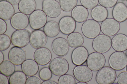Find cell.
I'll use <instances>...</instances> for the list:
<instances>
[{
    "label": "cell",
    "instance_id": "7402d4cb",
    "mask_svg": "<svg viewBox=\"0 0 127 84\" xmlns=\"http://www.w3.org/2000/svg\"><path fill=\"white\" fill-rule=\"evenodd\" d=\"M71 17L78 23L84 22L88 18L89 12L87 9L82 5L76 6L72 10Z\"/></svg>",
    "mask_w": 127,
    "mask_h": 84
},
{
    "label": "cell",
    "instance_id": "c3c4849f",
    "mask_svg": "<svg viewBox=\"0 0 127 84\" xmlns=\"http://www.w3.org/2000/svg\"><path fill=\"white\" fill-rule=\"evenodd\" d=\"M122 0V1H125V0Z\"/></svg>",
    "mask_w": 127,
    "mask_h": 84
},
{
    "label": "cell",
    "instance_id": "7c38bea8",
    "mask_svg": "<svg viewBox=\"0 0 127 84\" xmlns=\"http://www.w3.org/2000/svg\"><path fill=\"white\" fill-rule=\"evenodd\" d=\"M47 36L44 31L40 29L35 30L30 34V44L35 49L44 47L47 43Z\"/></svg>",
    "mask_w": 127,
    "mask_h": 84
},
{
    "label": "cell",
    "instance_id": "f35d334b",
    "mask_svg": "<svg viewBox=\"0 0 127 84\" xmlns=\"http://www.w3.org/2000/svg\"><path fill=\"white\" fill-rule=\"evenodd\" d=\"M0 84H9V80L7 76L1 73L0 74Z\"/></svg>",
    "mask_w": 127,
    "mask_h": 84
},
{
    "label": "cell",
    "instance_id": "ffe728a7",
    "mask_svg": "<svg viewBox=\"0 0 127 84\" xmlns=\"http://www.w3.org/2000/svg\"><path fill=\"white\" fill-rule=\"evenodd\" d=\"M112 46L117 51H124L127 50V36L123 34H116L112 40Z\"/></svg>",
    "mask_w": 127,
    "mask_h": 84
},
{
    "label": "cell",
    "instance_id": "8992f818",
    "mask_svg": "<svg viewBox=\"0 0 127 84\" xmlns=\"http://www.w3.org/2000/svg\"><path fill=\"white\" fill-rule=\"evenodd\" d=\"M30 33L27 30H17L11 36V43L14 46L21 48L25 47L30 42Z\"/></svg>",
    "mask_w": 127,
    "mask_h": 84
},
{
    "label": "cell",
    "instance_id": "4dcf8cb0",
    "mask_svg": "<svg viewBox=\"0 0 127 84\" xmlns=\"http://www.w3.org/2000/svg\"><path fill=\"white\" fill-rule=\"evenodd\" d=\"M11 39L7 35L3 34L0 35V51H3L7 49L10 46Z\"/></svg>",
    "mask_w": 127,
    "mask_h": 84
},
{
    "label": "cell",
    "instance_id": "d6a6232c",
    "mask_svg": "<svg viewBox=\"0 0 127 84\" xmlns=\"http://www.w3.org/2000/svg\"><path fill=\"white\" fill-rule=\"evenodd\" d=\"M52 73L49 68L45 67L40 70L39 76L40 79L44 81L51 79L52 77Z\"/></svg>",
    "mask_w": 127,
    "mask_h": 84
},
{
    "label": "cell",
    "instance_id": "3957f363",
    "mask_svg": "<svg viewBox=\"0 0 127 84\" xmlns=\"http://www.w3.org/2000/svg\"><path fill=\"white\" fill-rule=\"evenodd\" d=\"M83 35L87 38H94L99 35L101 31L100 26L98 22L93 19L86 20L81 27Z\"/></svg>",
    "mask_w": 127,
    "mask_h": 84
},
{
    "label": "cell",
    "instance_id": "5bb4252c",
    "mask_svg": "<svg viewBox=\"0 0 127 84\" xmlns=\"http://www.w3.org/2000/svg\"><path fill=\"white\" fill-rule=\"evenodd\" d=\"M52 54L48 48L43 47L37 49L33 54L34 60L39 65L45 66L51 61Z\"/></svg>",
    "mask_w": 127,
    "mask_h": 84
},
{
    "label": "cell",
    "instance_id": "f6af8a7d",
    "mask_svg": "<svg viewBox=\"0 0 127 84\" xmlns=\"http://www.w3.org/2000/svg\"><path fill=\"white\" fill-rule=\"evenodd\" d=\"M126 71H127V66H126Z\"/></svg>",
    "mask_w": 127,
    "mask_h": 84
},
{
    "label": "cell",
    "instance_id": "8d00e7d4",
    "mask_svg": "<svg viewBox=\"0 0 127 84\" xmlns=\"http://www.w3.org/2000/svg\"><path fill=\"white\" fill-rule=\"evenodd\" d=\"M41 82L37 77L32 76H30L27 79L25 84H41Z\"/></svg>",
    "mask_w": 127,
    "mask_h": 84
},
{
    "label": "cell",
    "instance_id": "d6986e66",
    "mask_svg": "<svg viewBox=\"0 0 127 84\" xmlns=\"http://www.w3.org/2000/svg\"><path fill=\"white\" fill-rule=\"evenodd\" d=\"M112 14L114 19L119 22H124L127 19V8L122 2L117 3L113 9Z\"/></svg>",
    "mask_w": 127,
    "mask_h": 84
},
{
    "label": "cell",
    "instance_id": "e0dca14e",
    "mask_svg": "<svg viewBox=\"0 0 127 84\" xmlns=\"http://www.w3.org/2000/svg\"><path fill=\"white\" fill-rule=\"evenodd\" d=\"M76 22L70 16H66L62 17L59 23L60 31L65 35L69 34L73 32L76 27Z\"/></svg>",
    "mask_w": 127,
    "mask_h": 84
},
{
    "label": "cell",
    "instance_id": "2e32d148",
    "mask_svg": "<svg viewBox=\"0 0 127 84\" xmlns=\"http://www.w3.org/2000/svg\"><path fill=\"white\" fill-rule=\"evenodd\" d=\"M89 55L88 50L84 46H81L75 48L71 54L72 63L76 66L82 65L87 61Z\"/></svg>",
    "mask_w": 127,
    "mask_h": 84
},
{
    "label": "cell",
    "instance_id": "cb8c5ba5",
    "mask_svg": "<svg viewBox=\"0 0 127 84\" xmlns=\"http://www.w3.org/2000/svg\"><path fill=\"white\" fill-rule=\"evenodd\" d=\"M36 7L34 0H21L18 5L19 11L26 15H30L35 10Z\"/></svg>",
    "mask_w": 127,
    "mask_h": 84
},
{
    "label": "cell",
    "instance_id": "8fae6325",
    "mask_svg": "<svg viewBox=\"0 0 127 84\" xmlns=\"http://www.w3.org/2000/svg\"><path fill=\"white\" fill-rule=\"evenodd\" d=\"M73 73L75 78L79 82L87 83L93 78L92 70L85 65L76 66L74 68Z\"/></svg>",
    "mask_w": 127,
    "mask_h": 84
},
{
    "label": "cell",
    "instance_id": "9c48e42d",
    "mask_svg": "<svg viewBox=\"0 0 127 84\" xmlns=\"http://www.w3.org/2000/svg\"><path fill=\"white\" fill-rule=\"evenodd\" d=\"M42 7L46 16L51 18L59 17L62 11L59 3L56 0H43Z\"/></svg>",
    "mask_w": 127,
    "mask_h": 84
},
{
    "label": "cell",
    "instance_id": "f546056e",
    "mask_svg": "<svg viewBox=\"0 0 127 84\" xmlns=\"http://www.w3.org/2000/svg\"><path fill=\"white\" fill-rule=\"evenodd\" d=\"M78 0H59V3L62 10L64 11H70L76 6Z\"/></svg>",
    "mask_w": 127,
    "mask_h": 84
},
{
    "label": "cell",
    "instance_id": "7dc6e473",
    "mask_svg": "<svg viewBox=\"0 0 127 84\" xmlns=\"http://www.w3.org/2000/svg\"><path fill=\"white\" fill-rule=\"evenodd\" d=\"M118 83H113V84H117Z\"/></svg>",
    "mask_w": 127,
    "mask_h": 84
},
{
    "label": "cell",
    "instance_id": "9a60e30c",
    "mask_svg": "<svg viewBox=\"0 0 127 84\" xmlns=\"http://www.w3.org/2000/svg\"><path fill=\"white\" fill-rule=\"evenodd\" d=\"M8 58L9 60L15 65L19 66L26 60V54L21 48L14 46L9 50Z\"/></svg>",
    "mask_w": 127,
    "mask_h": 84
},
{
    "label": "cell",
    "instance_id": "ee69618b",
    "mask_svg": "<svg viewBox=\"0 0 127 84\" xmlns=\"http://www.w3.org/2000/svg\"><path fill=\"white\" fill-rule=\"evenodd\" d=\"M126 5L127 8V0H126Z\"/></svg>",
    "mask_w": 127,
    "mask_h": 84
},
{
    "label": "cell",
    "instance_id": "bcb514c9",
    "mask_svg": "<svg viewBox=\"0 0 127 84\" xmlns=\"http://www.w3.org/2000/svg\"><path fill=\"white\" fill-rule=\"evenodd\" d=\"M127 51H126V55H127Z\"/></svg>",
    "mask_w": 127,
    "mask_h": 84
},
{
    "label": "cell",
    "instance_id": "7bdbcfd3",
    "mask_svg": "<svg viewBox=\"0 0 127 84\" xmlns=\"http://www.w3.org/2000/svg\"><path fill=\"white\" fill-rule=\"evenodd\" d=\"M76 84H88L87 83H85L82 82H79L76 83Z\"/></svg>",
    "mask_w": 127,
    "mask_h": 84
},
{
    "label": "cell",
    "instance_id": "ba28073f",
    "mask_svg": "<svg viewBox=\"0 0 127 84\" xmlns=\"http://www.w3.org/2000/svg\"><path fill=\"white\" fill-rule=\"evenodd\" d=\"M87 66L93 71H97L103 67L105 64L106 59L104 55L97 52H92L87 59Z\"/></svg>",
    "mask_w": 127,
    "mask_h": 84
},
{
    "label": "cell",
    "instance_id": "b9f144b4",
    "mask_svg": "<svg viewBox=\"0 0 127 84\" xmlns=\"http://www.w3.org/2000/svg\"><path fill=\"white\" fill-rule=\"evenodd\" d=\"M4 56L3 53L1 51H0V64L4 60Z\"/></svg>",
    "mask_w": 127,
    "mask_h": 84
},
{
    "label": "cell",
    "instance_id": "44dd1931",
    "mask_svg": "<svg viewBox=\"0 0 127 84\" xmlns=\"http://www.w3.org/2000/svg\"><path fill=\"white\" fill-rule=\"evenodd\" d=\"M15 10L12 5L5 0L0 1V18L4 20L10 19L14 14Z\"/></svg>",
    "mask_w": 127,
    "mask_h": 84
},
{
    "label": "cell",
    "instance_id": "4fadbf2b",
    "mask_svg": "<svg viewBox=\"0 0 127 84\" xmlns=\"http://www.w3.org/2000/svg\"><path fill=\"white\" fill-rule=\"evenodd\" d=\"M69 45L64 38L58 37L55 39L51 45L52 50L57 56L62 57L66 55L68 52Z\"/></svg>",
    "mask_w": 127,
    "mask_h": 84
},
{
    "label": "cell",
    "instance_id": "5b68a950",
    "mask_svg": "<svg viewBox=\"0 0 127 84\" xmlns=\"http://www.w3.org/2000/svg\"><path fill=\"white\" fill-rule=\"evenodd\" d=\"M108 63L110 67L115 70H121L127 65V56L123 51L114 52L109 56Z\"/></svg>",
    "mask_w": 127,
    "mask_h": 84
},
{
    "label": "cell",
    "instance_id": "ab89813d",
    "mask_svg": "<svg viewBox=\"0 0 127 84\" xmlns=\"http://www.w3.org/2000/svg\"><path fill=\"white\" fill-rule=\"evenodd\" d=\"M58 83L55 81L49 79L43 81L42 83V84H57Z\"/></svg>",
    "mask_w": 127,
    "mask_h": 84
},
{
    "label": "cell",
    "instance_id": "484cf974",
    "mask_svg": "<svg viewBox=\"0 0 127 84\" xmlns=\"http://www.w3.org/2000/svg\"><path fill=\"white\" fill-rule=\"evenodd\" d=\"M66 40L69 46L73 48L81 46L84 42L83 36L77 32H73L69 34Z\"/></svg>",
    "mask_w": 127,
    "mask_h": 84
},
{
    "label": "cell",
    "instance_id": "d590c367",
    "mask_svg": "<svg viewBox=\"0 0 127 84\" xmlns=\"http://www.w3.org/2000/svg\"><path fill=\"white\" fill-rule=\"evenodd\" d=\"M117 81L119 84H127V72H121L118 75Z\"/></svg>",
    "mask_w": 127,
    "mask_h": 84
},
{
    "label": "cell",
    "instance_id": "1f68e13d",
    "mask_svg": "<svg viewBox=\"0 0 127 84\" xmlns=\"http://www.w3.org/2000/svg\"><path fill=\"white\" fill-rule=\"evenodd\" d=\"M75 83V79L72 76L66 74L60 76L58 82V84H74Z\"/></svg>",
    "mask_w": 127,
    "mask_h": 84
},
{
    "label": "cell",
    "instance_id": "30bf717a",
    "mask_svg": "<svg viewBox=\"0 0 127 84\" xmlns=\"http://www.w3.org/2000/svg\"><path fill=\"white\" fill-rule=\"evenodd\" d=\"M100 28L103 34L111 36L115 35L119 32L120 25L119 22L114 19L108 18L102 22Z\"/></svg>",
    "mask_w": 127,
    "mask_h": 84
},
{
    "label": "cell",
    "instance_id": "ac0fdd59",
    "mask_svg": "<svg viewBox=\"0 0 127 84\" xmlns=\"http://www.w3.org/2000/svg\"><path fill=\"white\" fill-rule=\"evenodd\" d=\"M29 19L28 16L21 12L14 14L10 20V23L13 28L16 30L24 29L29 23Z\"/></svg>",
    "mask_w": 127,
    "mask_h": 84
},
{
    "label": "cell",
    "instance_id": "d4e9b609",
    "mask_svg": "<svg viewBox=\"0 0 127 84\" xmlns=\"http://www.w3.org/2000/svg\"><path fill=\"white\" fill-rule=\"evenodd\" d=\"M108 13L106 8L97 5L92 9L91 16L93 19L98 22H102L108 17Z\"/></svg>",
    "mask_w": 127,
    "mask_h": 84
},
{
    "label": "cell",
    "instance_id": "74e56055",
    "mask_svg": "<svg viewBox=\"0 0 127 84\" xmlns=\"http://www.w3.org/2000/svg\"><path fill=\"white\" fill-rule=\"evenodd\" d=\"M7 25L6 22L3 20L0 19V35L4 34L6 32Z\"/></svg>",
    "mask_w": 127,
    "mask_h": 84
},
{
    "label": "cell",
    "instance_id": "4316f807",
    "mask_svg": "<svg viewBox=\"0 0 127 84\" xmlns=\"http://www.w3.org/2000/svg\"><path fill=\"white\" fill-rule=\"evenodd\" d=\"M60 29L59 24L53 20L47 22L44 27L43 31L47 36L50 37H54L59 34Z\"/></svg>",
    "mask_w": 127,
    "mask_h": 84
},
{
    "label": "cell",
    "instance_id": "7a4b0ae2",
    "mask_svg": "<svg viewBox=\"0 0 127 84\" xmlns=\"http://www.w3.org/2000/svg\"><path fill=\"white\" fill-rule=\"evenodd\" d=\"M117 77L115 70L110 67H104L99 70L96 74L95 80L99 84H112Z\"/></svg>",
    "mask_w": 127,
    "mask_h": 84
},
{
    "label": "cell",
    "instance_id": "e575fe53",
    "mask_svg": "<svg viewBox=\"0 0 127 84\" xmlns=\"http://www.w3.org/2000/svg\"><path fill=\"white\" fill-rule=\"evenodd\" d=\"M118 0H98L100 5L106 8H110L114 7L117 3Z\"/></svg>",
    "mask_w": 127,
    "mask_h": 84
},
{
    "label": "cell",
    "instance_id": "6da1fadb",
    "mask_svg": "<svg viewBox=\"0 0 127 84\" xmlns=\"http://www.w3.org/2000/svg\"><path fill=\"white\" fill-rule=\"evenodd\" d=\"M48 67L54 75L60 76L65 74L68 71L69 65L67 61L62 57H57L50 62Z\"/></svg>",
    "mask_w": 127,
    "mask_h": 84
},
{
    "label": "cell",
    "instance_id": "52a82bcc",
    "mask_svg": "<svg viewBox=\"0 0 127 84\" xmlns=\"http://www.w3.org/2000/svg\"><path fill=\"white\" fill-rule=\"evenodd\" d=\"M29 23L31 28L34 30L39 29L44 27L47 22V16L41 10H35L30 15Z\"/></svg>",
    "mask_w": 127,
    "mask_h": 84
},
{
    "label": "cell",
    "instance_id": "f1b7e54d",
    "mask_svg": "<svg viewBox=\"0 0 127 84\" xmlns=\"http://www.w3.org/2000/svg\"><path fill=\"white\" fill-rule=\"evenodd\" d=\"M26 75L22 71H15L10 77L9 84H25L27 79Z\"/></svg>",
    "mask_w": 127,
    "mask_h": 84
},
{
    "label": "cell",
    "instance_id": "277c9868",
    "mask_svg": "<svg viewBox=\"0 0 127 84\" xmlns=\"http://www.w3.org/2000/svg\"><path fill=\"white\" fill-rule=\"evenodd\" d=\"M92 46L93 49L96 52L105 53L111 48L112 39L110 36L104 34H99L94 39Z\"/></svg>",
    "mask_w": 127,
    "mask_h": 84
},
{
    "label": "cell",
    "instance_id": "83f0119b",
    "mask_svg": "<svg viewBox=\"0 0 127 84\" xmlns=\"http://www.w3.org/2000/svg\"><path fill=\"white\" fill-rule=\"evenodd\" d=\"M15 65L9 60L3 61L0 64L1 73L7 77L10 76L15 71Z\"/></svg>",
    "mask_w": 127,
    "mask_h": 84
},
{
    "label": "cell",
    "instance_id": "60d3db41",
    "mask_svg": "<svg viewBox=\"0 0 127 84\" xmlns=\"http://www.w3.org/2000/svg\"><path fill=\"white\" fill-rule=\"evenodd\" d=\"M21 0H6L12 5H15L19 3Z\"/></svg>",
    "mask_w": 127,
    "mask_h": 84
},
{
    "label": "cell",
    "instance_id": "603a6c76",
    "mask_svg": "<svg viewBox=\"0 0 127 84\" xmlns=\"http://www.w3.org/2000/svg\"><path fill=\"white\" fill-rule=\"evenodd\" d=\"M22 71L27 76H34L39 70L38 64L32 59L26 60L21 64Z\"/></svg>",
    "mask_w": 127,
    "mask_h": 84
},
{
    "label": "cell",
    "instance_id": "836d02e7",
    "mask_svg": "<svg viewBox=\"0 0 127 84\" xmlns=\"http://www.w3.org/2000/svg\"><path fill=\"white\" fill-rule=\"evenodd\" d=\"M82 5L87 9H92L97 6L98 0H80Z\"/></svg>",
    "mask_w": 127,
    "mask_h": 84
}]
</instances>
